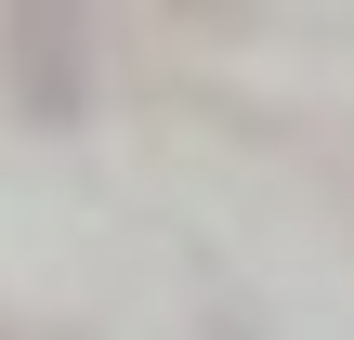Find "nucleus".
<instances>
[{
  "instance_id": "obj_1",
  "label": "nucleus",
  "mask_w": 354,
  "mask_h": 340,
  "mask_svg": "<svg viewBox=\"0 0 354 340\" xmlns=\"http://www.w3.org/2000/svg\"><path fill=\"white\" fill-rule=\"evenodd\" d=\"M13 79H26V105H79V26L53 13V26H13Z\"/></svg>"
}]
</instances>
